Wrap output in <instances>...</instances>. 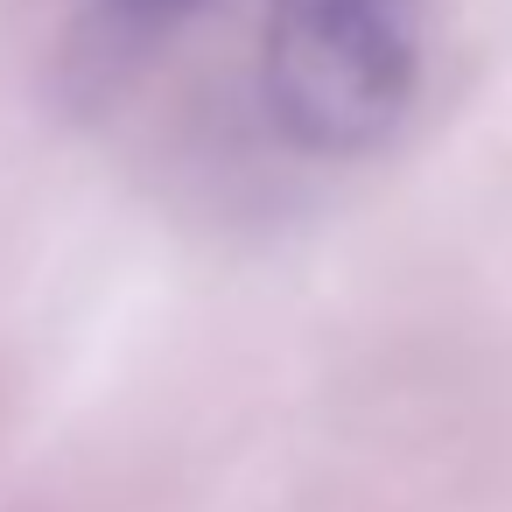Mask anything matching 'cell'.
<instances>
[{"label":"cell","instance_id":"7a4b0ae2","mask_svg":"<svg viewBox=\"0 0 512 512\" xmlns=\"http://www.w3.org/2000/svg\"><path fill=\"white\" fill-rule=\"evenodd\" d=\"M204 0H85V22L71 43V64L92 85H120L127 64H141L169 29H183Z\"/></svg>","mask_w":512,"mask_h":512},{"label":"cell","instance_id":"6da1fadb","mask_svg":"<svg viewBox=\"0 0 512 512\" xmlns=\"http://www.w3.org/2000/svg\"><path fill=\"white\" fill-rule=\"evenodd\" d=\"M414 99L407 0H267V113L309 155H365Z\"/></svg>","mask_w":512,"mask_h":512}]
</instances>
